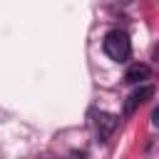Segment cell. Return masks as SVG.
I'll return each instance as SVG.
<instances>
[{
	"instance_id": "1",
	"label": "cell",
	"mask_w": 159,
	"mask_h": 159,
	"mask_svg": "<svg viewBox=\"0 0 159 159\" xmlns=\"http://www.w3.org/2000/svg\"><path fill=\"white\" fill-rule=\"evenodd\" d=\"M104 52L109 60L114 62H127L129 55H132V42H129V35L124 30H112L107 32L104 37Z\"/></svg>"
},
{
	"instance_id": "2",
	"label": "cell",
	"mask_w": 159,
	"mask_h": 159,
	"mask_svg": "<svg viewBox=\"0 0 159 159\" xmlns=\"http://www.w3.org/2000/svg\"><path fill=\"white\" fill-rule=\"evenodd\" d=\"M92 124H94V132L102 142H107L112 137V132L117 129L119 124V117L117 114H109V112H94L92 114Z\"/></svg>"
},
{
	"instance_id": "3",
	"label": "cell",
	"mask_w": 159,
	"mask_h": 159,
	"mask_svg": "<svg viewBox=\"0 0 159 159\" xmlns=\"http://www.w3.org/2000/svg\"><path fill=\"white\" fill-rule=\"evenodd\" d=\"M154 94V89L149 87V84H142L139 89H134L129 97H127V102H124V114H134V109L144 102V99H149Z\"/></svg>"
},
{
	"instance_id": "4",
	"label": "cell",
	"mask_w": 159,
	"mask_h": 159,
	"mask_svg": "<svg viewBox=\"0 0 159 159\" xmlns=\"http://www.w3.org/2000/svg\"><path fill=\"white\" fill-rule=\"evenodd\" d=\"M147 77H149V67H147V65H139V62L129 65V70H127V75H124V80H127V82H132V84H137V82L147 80Z\"/></svg>"
},
{
	"instance_id": "5",
	"label": "cell",
	"mask_w": 159,
	"mask_h": 159,
	"mask_svg": "<svg viewBox=\"0 0 159 159\" xmlns=\"http://www.w3.org/2000/svg\"><path fill=\"white\" fill-rule=\"evenodd\" d=\"M152 124H154V127H159V107L152 112Z\"/></svg>"
},
{
	"instance_id": "6",
	"label": "cell",
	"mask_w": 159,
	"mask_h": 159,
	"mask_svg": "<svg viewBox=\"0 0 159 159\" xmlns=\"http://www.w3.org/2000/svg\"><path fill=\"white\" fill-rule=\"evenodd\" d=\"M154 60L159 62V47H154Z\"/></svg>"
}]
</instances>
